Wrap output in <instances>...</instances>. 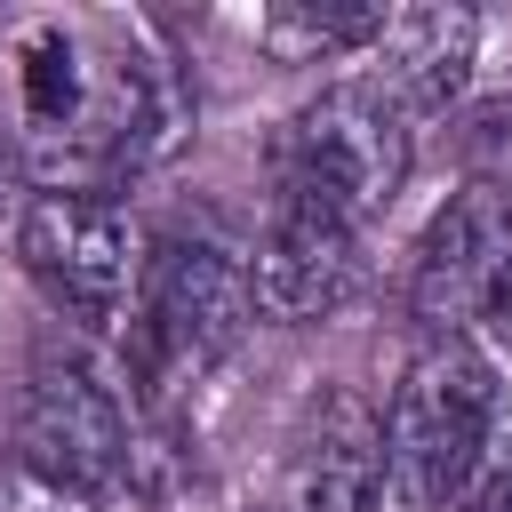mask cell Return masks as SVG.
Returning <instances> with one entry per match:
<instances>
[{"instance_id": "obj_2", "label": "cell", "mask_w": 512, "mask_h": 512, "mask_svg": "<svg viewBox=\"0 0 512 512\" xmlns=\"http://www.w3.org/2000/svg\"><path fill=\"white\" fill-rule=\"evenodd\" d=\"M496 368L464 336H424L384 408V488L416 512H440L488 456Z\"/></svg>"}, {"instance_id": "obj_6", "label": "cell", "mask_w": 512, "mask_h": 512, "mask_svg": "<svg viewBox=\"0 0 512 512\" xmlns=\"http://www.w3.org/2000/svg\"><path fill=\"white\" fill-rule=\"evenodd\" d=\"M360 288V232L328 208H304V200H272L264 216V240H256V264H248V296L264 320H328L336 304H352Z\"/></svg>"}, {"instance_id": "obj_15", "label": "cell", "mask_w": 512, "mask_h": 512, "mask_svg": "<svg viewBox=\"0 0 512 512\" xmlns=\"http://www.w3.org/2000/svg\"><path fill=\"white\" fill-rule=\"evenodd\" d=\"M0 56H8V16H0Z\"/></svg>"}, {"instance_id": "obj_9", "label": "cell", "mask_w": 512, "mask_h": 512, "mask_svg": "<svg viewBox=\"0 0 512 512\" xmlns=\"http://www.w3.org/2000/svg\"><path fill=\"white\" fill-rule=\"evenodd\" d=\"M472 48H480V16L472 8H448V0H432V8H384V32L368 40V64H376L368 80L416 120V112H440V104L464 96Z\"/></svg>"}, {"instance_id": "obj_13", "label": "cell", "mask_w": 512, "mask_h": 512, "mask_svg": "<svg viewBox=\"0 0 512 512\" xmlns=\"http://www.w3.org/2000/svg\"><path fill=\"white\" fill-rule=\"evenodd\" d=\"M480 320L512 344V224H504V240H496V264H488V288H480Z\"/></svg>"}, {"instance_id": "obj_14", "label": "cell", "mask_w": 512, "mask_h": 512, "mask_svg": "<svg viewBox=\"0 0 512 512\" xmlns=\"http://www.w3.org/2000/svg\"><path fill=\"white\" fill-rule=\"evenodd\" d=\"M8 176H24V160H16V136H8V120H0V184Z\"/></svg>"}, {"instance_id": "obj_5", "label": "cell", "mask_w": 512, "mask_h": 512, "mask_svg": "<svg viewBox=\"0 0 512 512\" xmlns=\"http://www.w3.org/2000/svg\"><path fill=\"white\" fill-rule=\"evenodd\" d=\"M24 472L72 488V496H104L128 472V408L120 392L80 360V352H40L16 400V456Z\"/></svg>"}, {"instance_id": "obj_3", "label": "cell", "mask_w": 512, "mask_h": 512, "mask_svg": "<svg viewBox=\"0 0 512 512\" xmlns=\"http://www.w3.org/2000/svg\"><path fill=\"white\" fill-rule=\"evenodd\" d=\"M256 320L248 296V264L224 240H184L168 232L144 272H136V304H128V360L152 392L200 384Z\"/></svg>"}, {"instance_id": "obj_11", "label": "cell", "mask_w": 512, "mask_h": 512, "mask_svg": "<svg viewBox=\"0 0 512 512\" xmlns=\"http://www.w3.org/2000/svg\"><path fill=\"white\" fill-rule=\"evenodd\" d=\"M0 512H96V496H72V488L8 464V472H0Z\"/></svg>"}, {"instance_id": "obj_8", "label": "cell", "mask_w": 512, "mask_h": 512, "mask_svg": "<svg viewBox=\"0 0 512 512\" xmlns=\"http://www.w3.org/2000/svg\"><path fill=\"white\" fill-rule=\"evenodd\" d=\"M384 496V416L360 392H320L280 480V512H376Z\"/></svg>"}, {"instance_id": "obj_10", "label": "cell", "mask_w": 512, "mask_h": 512, "mask_svg": "<svg viewBox=\"0 0 512 512\" xmlns=\"http://www.w3.org/2000/svg\"><path fill=\"white\" fill-rule=\"evenodd\" d=\"M376 32H384V0H336V8H320V0H280V8L256 16V40H264L280 64L352 56V48H368Z\"/></svg>"}, {"instance_id": "obj_7", "label": "cell", "mask_w": 512, "mask_h": 512, "mask_svg": "<svg viewBox=\"0 0 512 512\" xmlns=\"http://www.w3.org/2000/svg\"><path fill=\"white\" fill-rule=\"evenodd\" d=\"M512 224V200L488 192V184H464L416 240V264H408V312L432 328V336H464L480 320V288H488V264H496V240Z\"/></svg>"}, {"instance_id": "obj_12", "label": "cell", "mask_w": 512, "mask_h": 512, "mask_svg": "<svg viewBox=\"0 0 512 512\" xmlns=\"http://www.w3.org/2000/svg\"><path fill=\"white\" fill-rule=\"evenodd\" d=\"M448 512H512V448L504 456H480V472L448 496Z\"/></svg>"}, {"instance_id": "obj_1", "label": "cell", "mask_w": 512, "mask_h": 512, "mask_svg": "<svg viewBox=\"0 0 512 512\" xmlns=\"http://www.w3.org/2000/svg\"><path fill=\"white\" fill-rule=\"evenodd\" d=\"M416 168V128L376 80H336L288 112L272 144V200H304L344 216L352 232L376 224Z\"/></svg>"}, {"instance_id": "obj_4", "label": "cell", "mask_w": 512, "mask_h": 512, "mask_svg": "<svg viewBox=\"0 0 512 512\" xmlns=\"http://www.w3.org/2000/svg\"><path fill=\"white\" fill-rule=\"evenodd\" d=\"M16 264L80 328H120L136 304V272H144L128 216L88 192H32L16 216Z\"/></svg>"}]
</instances>
